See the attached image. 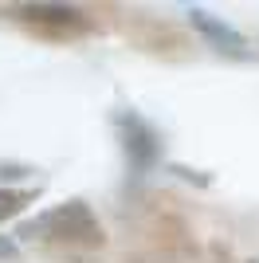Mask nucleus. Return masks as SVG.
<instances>
[{
	"label": "nucleus",
	"mask_w": 259,
	"mask_h": 263,
	"mask_svg": "<svg viewBox=\"0 0 259 263\" xmlns=\"http://www.w3.org/2000/svg\"><path fill=\"white\" fill-rule=\"evenodd\" d=\"M118 130H122V149H126L130 165H134L138 173L153 169L157 157H161V138H157V130H153L145 118H138V114H118Z\"/></svg>",
	"instance_id": "nucleus-2"
},
{
	"label": "nucleus",
	"mask_w": 259,
	"mask_h": 263,
	"mask_svg": "<svg viewBox=\"0 0 259 263\" xmlns=\"http://www.w3.org/2000/svg\"><path fill=\"white\" fill-rule=\"evenodd\" d=\"M20 20L28 24H55V28H83V12L79 8H67V4H20L12 8Z\"/></svg>",
	"instance_id": "nucleus-4"
},
{
	"label": "nucleus",
	"mask_w": 259,
	"mask_h": 263,
	"mask_svg": "<svg viewBox=\"0 0 259 263\" xmlns=\"http://www.w3.org/2000/svg\"><path fill=\"white\" fill-rule=\"evenodd\" d=\"M0 259H16V243L8 236H0Z\"/></svg>",
	"instance_id": "nucleus-7"
},
{
	"label": "nucleus",
	"mask_w": 259,
	"mask_h": 263,
	"mask_svg": "<svg viewBox=\"0 0 259 263\" xmlns=\"http://www.w3.org/2000/svg\"><path fill=\"white\" fill-rule=\"evenodd\" d=\"M169 173H177L181 181H193V185H200V189L212 185V177H208V173H200V169H189V165H181V161H173V165H169Z\"/></svg>",
	"instance_id": "nucleus-6"
},
{
	"label": "nucleus",
	"mask_w": 259,
	"mask_h": 263,
	"mask_svg": "<svg viewBox=\"0 0 259 263\" xmlns=\"http://www.w3.org/2000/svg\"><path fill=\"white\" fill-rule=\"evenodd\" d=\"M248 263H259V259H248Z\"/></svg>",
	"instance_id": "nucleus-9"
},
{
	"label": "nucleus",
	"mask_w": 259,
	"mask_h": 263,
	"mask_svg": "<svg viewBox=\"0 0 259 263\" xmlns=\"http://www.w3.org/2000/svg\"><path fill=\"white\" fill-rule=\"evenodd\" d=\"M24 240H35V236H47V240H59L67 248H102L106 243V232L98 224L95 209L86 200H67L59 209L43 212L40 220H28L20 224Z\"/></svg>",
	"instance_id": "nucleus-1"
},
{
	"label": "nucleus",
	"mask_w": 259,
	"mask_h": 263,
	"mask_svg": "<svg viewBox=\"0 0 259 263\" xmlns=\"http://www.w3.org/2000/svg\"><path fill=\"white\" fill-rule=\"evenodd\" d=\"M189 20H193V28H196L200 35H205V40L216 47V51L244 55V35H239V32H232L228 24L212 20V16H208V12H200V8H193V12H189Z\"/></svg>",
	"instance_id": "nucleus-3"
},
{
	"label": "nucleus",
	"mask_w": 259,
	"mask_h": 263,
	"mask_svg": "<svg viewBox=\"0 0 259 263\" xmlns=\"http://www.w3.org/2000/svg\"><path fill=\"white\" fill-rule=\"evenodd\" d=\"M134 263H145V259H134Z\"/></svg>",
	"instance_id": "nucleus-8"
},
{
	"label": "nucleus",
	"mask_w": 259,
	"mask_h": 263,
	"mask_svg": "<svg viewBox=\"0 0 259 263\" xmlns=\"http://www.w3.org/2000/svg\"><path fill=\"white\" fill-rule=\"evenodd\" d=\"M32 200H35L32 189H0V220L24 212V204H32Z\"/></svg>",
	"instance_id": "nucleus-5"
}]
</instances>
